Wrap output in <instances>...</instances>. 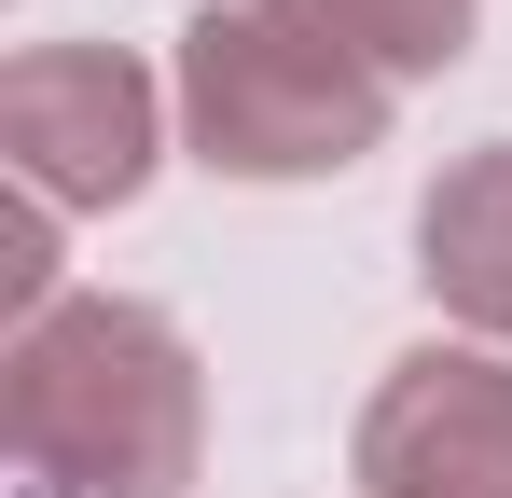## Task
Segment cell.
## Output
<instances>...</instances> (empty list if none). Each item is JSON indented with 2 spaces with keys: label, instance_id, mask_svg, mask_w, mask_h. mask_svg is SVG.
<instances>
[{
  "label": "cell",
  "instance_id": "1",
  "mask_svg": "<svg viewBox=\"0 0 512 498\" xmlns=\"http://www.w3.org/2000/svg\"><path fill=\"white\" fill-rule=\"evenodd\" d=\"M0 443L14 498H180L208 471V360L139 291H70L0 332Z\"/></svg>",
  "mask_w": 512,
  "mask_h": 498
},
{
  "label": "cell",
  "instance_id": "2",
  "mask_svg": "<svg viewBox=\"0 0 512 498\" xmlns=\"http://www.w3.org/2000/svg\"><path fill=\"white\" fill-rule=\"evenodd\" d=\"M167 97H180V153L208 180H346L360 153H388V111H402L388 70H360L277 0H208L180 28Z\"/></svg>",
  "mask_w": 512,
  "mask_h": 498
},
{
  "label": "cell",
  "instance_id": "3",
  "mask_svg": "<svg viewBox=\"0 0 512 498\" xmlns=\"http://www.w3.org/2000/svg\"><path fill=\"white\" fill-rule=\"evenodd\" d=\"M167 83L125 42H28L0 70V166L42 208H139L167 166Z\"/></svg>",
  "mask_w": 512,
  "mask_h": 498
},
{
  "label": "cell",
  "instance_id": "4",
  "mask_svg": "<svg viewBox=\"0 0 512 498\" xmlns=\"http://www.w3.org/2000/svg\"><path fill=\"white\" fill-rule=\"evenodd\" d=\"M360 498H512V346H402L360 402Z\"/></svg>",
  "mask_w": 512,
  "mask_h": 498
},
{
  "label": "cell",
  "instance_id": "5",
  "mask_svg": "<svg viewBox=\"0 0 512 498\" xmlns=\"http://www.w3.org/2000/svg\"><path fill=\"white\" fill-rule=\"evenodd\" d=\"M416 277L471 346H512V139L457 153L416 194Z\"/></svg>",
  "mask_w": 512,
  "mask_h": 498
},
{
  "label": "cell",
  "instance_id": "6",
  "mask_svg": "<svg viewBox=\"0 0 512 498\" xmlns=\"http://www.w3.org/2000/svg\"><path fill=\"white\" fill-rule=\"evenodd\" d=\"M277 14H305L319 42H346L360 70H388V83L457 70V56H471V28H485V0H277Z\"/></svg>",
  "mask_w": 512,
  "mask_h": 498
}]
</instances>
